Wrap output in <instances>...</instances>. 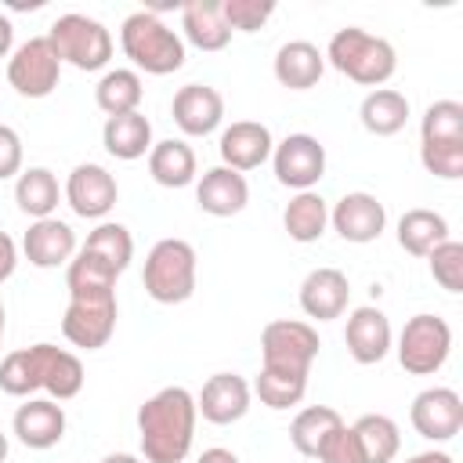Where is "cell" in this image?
Segmentation results:
<instances>
[{
    "instance_id": "60d3db41",
    "label": "cell",
    "mask_w": 463,
    "mask_h": 463,
    "mask_svg": "<svg viewBox=\"0 0 463 463\" xmlns=\"http://www.w3.org/2000/svg\"><path fill=\"white\" fill-rule=\"evenodd\" d=\"M315 459H322V463H365V459H362V449H358V438H354V430H351L347 423H340V427L326 438V445L318 449Z\"/></svg>"
},
{
    "instance_id": "7402d4cb",
    "label": "cell",
    "mask_w": 463,
    "mask_h": 463,
    "mask_svg": "<svg viewBox=\"0 0 463 463\" xmlns=\"http://www.w3.org/2000/svg\"><path fill=\"white\" fill-rule=\"evenodd\" d=\"M275 80L289 90H307L326 72V54L311 40H289L275 51Z\"/></svg>"
},
{
    "instance_id": "ee69618b",
    "label": "cell",
    "mask_w": 463,
    "mask_h": 463,
    "mask_svg": "<svg viewBox=\"0 0 463 463\" xmlns=\"http://www.w3.org/2000/svg\"><path fill=\"white\" fill-rule=\"evenodd\" d=\"M195 463H239V456H235L232 449H221V445H213V449H203V456H199Z\"/></svg>"
},
{
    "instance_id": "ab89813d",
    "label": "cell",
    "mask_w": 463,
    "mask_h": 463,
    "mask_svg": "<svg viewBox=\"0 0 463 463\" xmlns=\"http://www.w3.org/2000/svg\"><path fill=\"white\" fill-rule=\"evenodd\" d=\"M275 14V0H221V18L235 33H257Z\"/></svg>"
},
{
    "instance_id": "7bdbcfd3",
    "label": "cell",
    "mask_w": 463,
    "mask_h": 463,
    "mask_svg": "<svg viewBox=\"0 0 463 463\" xmlns=\"http://www.w3.org/2000/svg\"><path fill=\"white\" fill-rule=\"evenodd\" d=\"M14 268H18V246L7 232H0V282H7L14 275Z\"/></svg>"
},
{
    "instance_id": "f6af8a7d",
    "label": "cell",
    "mask_w": 463,
    "mask_h": 463,
    "mask_svg": "<svg viewBox=\"0 0 463 463\" xmlns=\"http://www.w3.org/2000/svg\"><path fill=\"white\" fill-rule=\"evenodd\" d=\"M11 47H14V25L7 14H0V58H7Z\"/></svg>"
},
{
    "instance_id": "d6986e66",
    "label": "cell",
    "mask_w": 463,
    "mask_h": 463,
    "mask_svg": "<svg viewBox=\"0 0 463 463\" xmlns=\"http://www.w3.org/2000/svg\"><path fill=\"white\" fill-rule=\"evenodd\" d=\"M347 297H351V282L340 268H315L304 275L297 300H300V311L307 318L329 322V318H340L347 311Z\"/></svg>"
},
{
    "instance_id": "4316f807",
    "label": "cell",
    "mask_w": 463,
    "mask_h": 463,
    "mask_svg": "<svg viewBox=\"0 0 463 463\" xmlns=\"http://www.w3.org/2000/svg\"><path fill=\"white\" fill-rule=\"evenodd\" d=\"M148 174L163 188H184V184H192L195 181V152H192V145L181 141V137L156 141L152 152H148Z\"/></svg>"
},
{
    "instance_id": "d6a6232c",
    "label": "cell",
    "mask_w": 463,
    "mask_h": 463,
    "mask_svg": "<svg viewBox=\"0 0 463 463\" xmlns=\"http://www.w3.org/2000/svg\"><path fill=\"white\" fill-rule=\"evenodd\" d=\"M344 423V416L333 409V405H307L293 416L289 423V441L300 456H318V449L326 445V438Z\"/></svg>"
},
{
    "instance_id": "1f68e13d",
    "label": "cell",
    "mask_w": 463,
    "mask_h": 463,
    "mask_svg": "<svg viewBox=\"0 0 463 463\" xmlns=\"http://www.w3.org/2000/svg\"><path fill=\"white\" fill-rule=\"evenodd\" d=\"M141 98H145V87L134 69H109L94 87V101L105 116L141 112Z\"/></svg>"
},
{
    "instance_id": "ac0fdd59",
    "label": "cell",
    "mask_w": 463,
    "mask_h": 463,
    "mask_svg": "<svg viewBox=\"0 0 463 463\" xmlns=\"http://www.w3.org/2000/svg\"><path fill=\"white\" fill-rule=\"evenodd\" d=\"M11 427L25 449L43 452L65 438V409L54 398H25V405H18Z\"/></svg>"
},
{
    "instance_id": "2e32d148",
    "label": "cell",
    "mask_w": 463,
    "mask_h": 463,
    "mask_svg": "<svg viewBox=\"0 0 463 463\" xmlns=\"http://www.w3.org/2000/svg\"><path fill=\"white\" fill-rule=\"evenodd\" d=\"M271 148H275V137L257 119H235L232 127L221 130V141H217V152L224 159L221 166H232L239 174L257 170L260 163H268L271 159Z\"/></svg>"
},
{
    "instance_id": "5b68a950",
    "label": "cell",
    "mask_w": 463,
    "mask_h": 463,
    "mask_svg": "<svg viewBox=\"0 0 463 463\" xmlns=\"http://www.w3.org/2000/svg\"><path fill=\"white\" fill-rule=\"evenodd\" d=\"M318 329L300 318H275L260 329V369L275 376L307 380L311 362L318 358Z\"/></svg>"
},
{
    "instance_id": "9a60e30c",
    "label": "cell",
    "mask_w": 463,
    "mask_h": 463,
    "mask_svg": "<svg viewBox=\"0 0 463 463\" xmlns=\"http://www.w3.org/2000/svg\"><path fill=\"white\" fill-rule=\"evenodd\" d=\"M170 116L188 137H206L224 119V98L210 83H184L170 101Z\"/></svg>"
},
{
    "instance_id": "4fadbf2b",
    "label": "cell",
    "mask_w": 463,
    "mask_h": 463,
    "mask_svg": "<svg viewBox=\"0 0 463 463\" xmlns=\"http://www.w3.org/2000/svg\"><path fill=\"white\" fill-rule=\"evenodd\" d=\"M119 199V188H116V177L98 166V163H80L72 166L69 181H65V203L72 206L76 217H87V221H101Z\"/></svg>"
},
{
    "instance_id": "74e56055",
    "label": "cell",
    "mask_w": 463,
    "mask_h": 463,
    "mask_svg": "<svg viewBox=\"0 0 463 463\" xmlns=\"http://www.w3.org/2000/svg\"><path fill=\"white\" fill-rule=\"evenodd\" d=\"M427 264H430V275L441 289H449V293L463 289V242H456V239L438 242L427 253Z\"/></svg>"
},
{
    "instance_id": "681fc988",
    "label": "cell",
    "mask_w": 463,
    "mask_h": 463,
    "mask_svg": "<svg viewBox=\"0 0 463 463\" xmlns=\"http://www.w3.org/2000/svg\"><path fill=\"white\" fill-rule=\"evenodd\" d=\"M4 459H7V434L0 430V463H4Z\"/></svg>"
},
{
    "instance_id": "e575fe53",
    "label": "cell",
    "mask_w": 463,
    "mask_h": 463,
    "mask_svg": "<svg viewBox=\"0 0 463 463\" xmlns=\"http://www.w3.org/2000/svg\"><path fill=\"white\" fill-rule=\"evenodd\" d=\"M83 362L65 351V347H54L47 344V358H43V391L54 398V402H69L83 391Z\"/></svg>"
},
{
    "instance_id": "d4e9b609",
    "label": "cell",
    "mask_w": 463,
    "mask_h": 463,
    "mask_svg": "<svg viewBox=\"0 0 463 463\" xmlns=\"http://www.w3.org/2000/svg\"><path fill=\"white\" fill-rule=\"evenodd\" d=\"M43 358H47V344H33V347H18V351L4 354L0 391L11 398H29V394L43 391Z\"/></svg>"
},
{
    "instance_id": "8d00e7d4",
    "label": "cell",
    "mask_w": 463,
    "mask_h": 463,
    "mask_svg": "<svg viewBox=\"0 0 463 463\" xmlns=\"http://www.w3.org/2000/svg\"><path fill=\"white\" fill-rule=\"evenodd\" d=\"M253 394L260 398V405L268 409H289V405H300L304 394H307V380H297V376H275V373H257L253 380Z\"/></svg>"
},
{
    "instance_id": "3957f363",
    "label": "cell",
    "mask_w": 463,
    "mask_h": 463,
    "mask_svg": "<svg viewBox=\"0 0 463 463\" xmlns=\"http://www.w3.org/2000/svg\"><path fill=\"white\" fill-rule=\"evenodd\" d=\"M119 47L134 61V72L170 76L184 65V40L156 11H134L119 25Z\"/></svg>"
},
{
    "instance_id": "836d02e7",
    "label": "cell",
    "mask_w": 463,
    "mask_h": 463,
    "mask_svg": "<svg viewBox=\"0 0 463 463\" xmlns=\"http://www.w3.org/2000/svg\"><path fill=\"white\" fill-rule=\"evenodd\" d=\"M80 250L90 253L94 260H101L105 268H112L116 275H123L127 264H130V257H134V239H130L127 224H119V221H101V224L87 235V242H83Z\"/></svg>"
},
{
    "instance_id": "603a6c76",
    "label": "cell",
    "mask_w": 463,
    "mask_h": 463,
    "mask_svg": "<svg viewBox=\"0 0 463 463\" xmlns=\"http://www.w3.org/2000/svg\"><path fill=\"white\" fill-rule=\"evenodd\" d=\"M101 145L109 156L123 159V163H134L141 156L152 152V123L145 112H127V116H109L105 127H101Z\"/></svg>"
},
{
    "instance_id": "7c38bea8",
    "label": "cell",
    "mask_w": 463,
    "mask_h": 463,
    "mask_svg": "<svg viewBox=\"0 0 463 463\" xmlns=\"http://www.w3.org/2000/svg\"><path fill=\"white\" fill-rule=\"evenodd\" d=\"M329 224L344 242H373L383 235L387 228V210L373 192H344L333 210H329Z\"/></svg>"
},
{
    "instance_id": "b9f144b4",
    "label": "cell",
    "mask_w": 463,
    "mask_h": 463,
    "mask_svg": "<svg viewBox=\"0 0 463 463\" xmlns=\"http://www.w3.org/2000/svg\"><path fill=\"white\" fill-rule=\"evenodd\" d=\"M22 174V137L14 127L0 123V181Z\"/></svg>"
},
{
    "instance_id": "484cf974",
    "label": "cell",
    "mask_w": 463,
    "mask_h": 463,
    "mask_svg": "<svg viewBox=\"0 0 463 463\" xmlns=\"http://www.w3.org/2000/svg\"><path fill=\"white\" fill-rule=\"evenodd\" d=\"M358 119H362V127H365L369 134L391 137V134H398V130L405 127V119H409V98H405L402 90H394V87H376V90H369V94L362 98Z\"/></svg>"
},
{
    "instance_id": "bcb514c9",
    "label": "cell",
    "mask_w": 463,
    "mask_h": 463,
    "mask_svg": "<svg viewBox=\"0 0 463 463\" xmlns=\"http://www.w3.org/2000/svg\"><path fill=\"white\" fill-rule=\"evenodd\" d=\"M405 463H456L449 452H441V449H427V452H416V456H409Z\"/></svg>"
},
{
    "instance_id": "277c9868",
    "label": "cell",
    "mask_w": 463,
    "mask_h": 463,
    "mask_svg": "<svg viewBox=\"0 0 463 463\" xmlns=\"http://www.w3.org/2000/svg\"><path fill=\"white\" fill-rule=\"evenodd\" d=\"M326 61L344 72L347 80L362 83V87H380L394 76L398 69V54L394 47L383 40V36H373L358 25H347V29H336L329 47H326Z\"/></svg>"
},
{
    "instance_id": "7dc6e473",
    "label": "cell",
    "mask_w": 463,
    "mask_h": 463,
    "mask_svg": "<svg viewBox=\"0 0 463 463\" xmlns=\"http://www.w3.org/2000/svg\"><path fill=\"white\" fill-rule=\"evenodd\" d=\"M101 463H141L137 456H130V452H109Z\"/></svg>"
},
{
    "instance_id": "e0dca14e",
    "label": "cell",
    "mask_w": 463,
    "mask_h": 463,
    "mask_svg": "<svg viewBox=\"0 0 463 463\" xmlns=\"http://www.w3.org/2000/svg\"><path fill=\"white\" fill-rule=\"evenodd\" d=\"M344 344H347V354L358 365L383 362L387 351H391V318L373 304L354 307L347 315V326H344Z\"/></svg>"
},
{
    "instance_id": "52a82bcc",
    "label": "cell",
    "mask_w": 463,
    "mask_h": 463,
    "mask_svg": "<svg viewBox=\"0 0 463 463\" xmlns=\"http://www.w3.org/2000/svg\"><path fill=\"white\" fill-rule=\"evenodd\" d=\"M47 40L58 51L61 65H72L80 72H98L112 58V33L90 14H58L47 29Z\"/></svg>"
},
{
    "instance_id": "8992f818",
    "label": "cell",
    "mask_w": 463,
    "mask_h": 463,
    "mask_svg": "<svg viewBox=\"0 0 463 463\" xmlns=\"http://www.w3.org/2000/svg\"><path fill=\"white\" fill-rule=\"evenodd\" d=\"M145 293L156 304H184L195 293V250L184 239H159L141 271Z\"/></svg>"
},
{
    "instance_id": "f1b7e54d",
    "label": "cell",
    "mask_w": 463,
    "mask_h": 463,
    "mask_svg": "<svg viewBox=\"0 0 463 463\" xmlns=\"http://www.w3.org/2000/svg\"><path fill=\"white\" fill-rule=\"evenodd\" d=\"M58 199H61V188H58V177L47 166H29V170L18 174V181H14V203L33 221L54 217Z\"/></svg>"
},
{
    "instance_id": "ba28073f",
    "label": "cell",
    "mask_w": 463,
    "mask_h": 463,
    "mask_svg": "<svg viewBox=\"0 0 463 463\" xmlns=\"http://www.w3.org/2000/svg\"><path fill=\"white\" fill-rule=\"evenodd\" d=\"M452 351V329L441 315H412L398 333V362L412 376H430Z\"/></svg>"
},
{
    "instance_id": "cb8c5ba5",
    "label": "cell",
    "mask_w": 463,
    "mask_h": 463,
    "mask_svg": "<svg viewBox=\"0 0 463 463\" xmlns=\"http://www.w3.org/2000/svg\"><path fill=\"white\" fill-rule=\"evenodd\" d=\"M181 33L199 51H224L232 29L221 18V0H192L181 7Z\"/></svg>"
},
{
    "instance_id": "83f0119b",
    "label": "cell",
    "mask_w": 463,
    "mask_h": 463,
    "mask_svg": "<svg viewBox=\"0 0 463 463\" xmlns=\"http://www.w3.org/2000/svg\"><path fill=\"white\" fill-rule=\"evenodd\" d=\"M282 228L293 242H318L329 228V203L315 188L297 192L282 210Z\"/></svg>"
},
{
    "instance_id": "c3c4849f",
    "label": "cell",
    "mask_w": 463,
    "mask_h": 463,
    "mask_svg": "<svg viewBox=\"0 0 463 463\" xmlns=\"http://www.w3.org/2000/svg\"><path fill=\"white\" fill-rule=\"evenodd\" d=\"M4 329H7V311H4V300H0V344H4Z\"/></svg>"
},
{
    "instance_id": "f35d334b",
    "label": "cell",
    "mask_w": 463,
    "mask_h": 463,
    "mask_svg": "<svg viewBox=\"0 0 463 463\" xmlns=\"http://www.w3.org/2000/svg\"><path fill=\"white\" fill-rule=\"evenodd\" d=\"M420 163L441 181L463 177V141H420Z\"/></svg>"
},
{
    "instance_id": "d590c367",
    "label": "cell",
    "mask_w": 463,
    "mask_h": 463,
    "mask_svg": "<svg viewBox=\"0 0 463 463\" xmlns=\"http://www.w3.org/2000/svg\"><path fill=\"white\" fill-rule=\"evenodd\" d=\"M420 141H463V105L441 98L420 119Z\"/></svg>"
},
{
    "instance_id": "7a4b0ae2",
    "label": "cell",
    "mask_w": 463,
    "mask_h": 463,
    "mask_svg": "<svg viewBox=\"0 0 463 463\" xmlns=\"http://www.w3.org/2000/svg\"><path fill=\"white\" fill-rule=\"evenodd\" d=\"M195 394L188 387H163L137 409V438L145 463H184L195 438Z\"/></svg>"
},
{
    "instance_id": "5bb4252c",
    "label": "cell",
    "mask_w": 463,
    "mask_h": 463,
    "mask_svg": "<svg viewBox=\"0 0 463 463\" xmlns=\"http://www.w3.org/2000/svg\"><path fill=\"white\" fill-rule=\"evenodd\" d=\"M250 398H253V387L239 373H213L203 383V391L195 394V412L206 423L228 427V423H239L250 412Z\"/></svg>"
},
{
    "instance_id": "6da1fadb",
    "label": "cell",
    "mask_w": 463,
    "mask_h": 463,
    "mask_svg": "<svg viewBox=\"0 0 463 463\" xmlns=\"http://www.w3.org/2000/svg\"><path fill=\"white\" fill-rule=\"evenodd\" d=\"M116 271L94 260L90 253L76 250V257L65 264V286H69V307L61 318V336L72 347L98 351L116 333Z\"/></svg>"
},
{
    "instance_id": "f546056e",
    "label": "cell",
    "mask_w": 463,
    "mask_h": 463,
    "mask_svg": "<svg viewBox=\"0 0 463 463\" xmlns=\"http://www.w3.org/2000/svg\"><path fill=\"white\" fill-rule=\"evenodd\" d=\"M445 239H449V221L438 210L416 206V210H405L398 217V246L412 257H427Z\"/></svg>"
},
{
    "instance_id": "44dd1931",
    "label": "cell",
    "mask_w": 463,
    "mask_h": 463,
    "mask_svg": "<svg viewBox=\"0 0 463 463\" xmlns=\"http://www.w3.org/2000/svg\"><path fill=\"white\" fill-rule=\"evenodd\" d=\"M22 253L33 268H58V264H69L76 257V232L58 221V217H43V221H33L25 239H22Z\"/></svg>"
},
{
    "instance_id": "30bf717a",
    "label": "cell",
    "mask_w": 463,
    "mask_h": 463,
    "mask_svg": "<svg viewBox=\"0 0 463 463\" xmlns=\"http://www.w3.org/2000/svg\"><path fill=\"white\" fill-rule=\"evenodd\" d=\"M271 170L282 188L311 192L326 174V148L311 134H289L271 148Z\"/></svg>"
},
{
    "instance_id": "ffe728a7",
    "label": "cell",
    "mask_w": 463,
    "mask_h": 463,
    "mask_svg": "<svg viewBox=\"0 0 463 463\" xmlns=\"http://www.w3.org/2000/svg\"><path fill=\"white\" fill-rule=\"evenodd\" d=\"M195 203L210 217H235V213H242L246 203H250L246 174H239L232 166H210L199 177V184H195Z\"/></svg>"
},
{
    "instance_id": "4dcf8cb0",
    "label": "cell",
    "mask_w": 463,
    "mask_h": 463,
    "mask_svg": "<svg viewBox=\"0 0 463 463\" xmlns=\"http://www.w3.org/2000/svg\"><path fill=\"white\" fill-rule=\"evenodd\" d=\"M354 438H358V449H362V459L365 463H391L402 449V434H398V423L383 412H365L351 423Z\"/></svg>"
},
{
    "instance_id": "8fae6325",
    "label": "cell",
    "mask_w": 463,
    "mask_h": 463,
    "mask_svg": "<svg viewBox=\"0 0 463 463\" xmlns=\"http://www.w3.org/2000/svg\"><path fill=\"white\" fill-rule=\"evenodd\" d=\"M409 420L427 441H452L463 427V398L452 387H427L412 398Z\"/></svg>"
},
{
    "instance_id": "9c48e42d",
    "label": "cell",
    "mask_w": 463,
    "mask_h": 463,
    "mask_svg": "<svg viewBox=\"0 0 463 463\" xmlns=\"http://www.w3.org/2000/svg\"><path fill=\"white\" fill-rule=\"evenodd\" d=\"M58 76H61V58L47 36H33L18 43L7 58V83L22 98H47L58 87Z\"/></svg>"
}]
</instances>
